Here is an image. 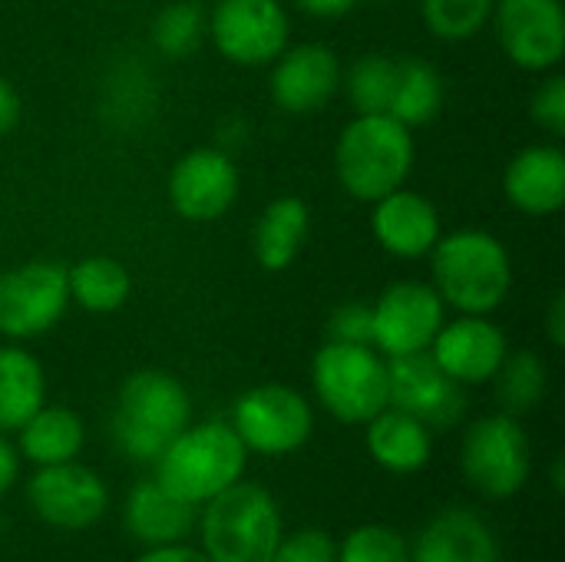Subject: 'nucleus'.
<instances>
[{"label":"nucleus","instance_id":"obj_1","mask_svg":"<svg viewBox=\"0 0 565 562\" xmlns=\"http://www.w3.org/2000/svg\"><path fill=\"white\" fill-rule=\"evenodd\" d=\"M427 258L434 291L457 315H493L513 291V258L493 232H447Z\"/></svg>","mask_w":565,"mask_h":562},{"label":"nucleus","instance_id":"obj_2","mask_svg":"<svg viewBox=\"0 0 565 562\" xmlns=\"http://www.w3.org/2000/svg\"><path fill=\"white\" fill-rule=\"evenodd\" d=\"M189 424L192 397L169 371L142 368L122 381L113 411V441L129 460L156 464Z\"/></svg>","mask_w":565,"mask_h":562},{"label":"nucleus","instance_id":"obj_3","mask_svg":"<svg viewBox=\"0 0 565 562\" xmlns=\"http://www.w3.org/2000/svg\"><path fill=\"white\" fill-rule=\"evenodd\" d=\"M414 136L391 113L354 116L334 146V176L358 202H377L407 185L414 172Z\"/></svg>","mask_w":565,"mask_h":562},{"label":"nucleus","instance_id":"obj_4","mask_svg":"<svg viewBox=\"0 0 565 562\" xmlns=\"http://www.w3.org/2000/svg\"><path fill=\"white\" fill-rule=\"evenodd\" d=\"M248 450L232 424H189L156 460V480L179 500L202 507L245 474Z\"/></svg>","mask_w":565,"mask_h":562},{"label":"nucleus","instance_id":"obj_5","mask_svg":"<svg viewBox=\"0 0 565 562\" xmlns=\"http://www.w3.org/2000/svg\"><path fill=\"white\" fill-rule=\"evenodd\" d=\"M199 520L202 553L212 562H271L281 543L275 497L252 480H235L209 503Z\"/></svg>","mask_w":565,"mask_h":562},{"label":"nucleus","instance_id":"obj_6","mask_svg":"<svg viewBox=\"0 0 565 562\" xmlns=\"http://www.w3.org/2000/svg\"><path fill=\"white\" fill-rule=\"evenodd\" d=\"M321 407L341 424H367L387 407V358L371 344L328 341L311 361Z\"/></svg>","mask_w":565,"mask_h":562},{"label":"nucleus","instance_id":"obj_7","mask_svg":"<svg viewBox=\"0 0 565 562\" xmlns=\"http://www.w3.org/2000/svg\"><path fill=\"white\" fill-rule=\"evenodd\" d=\"M460 470L487 500L516 497L533 470V450L523 424L510 414H487L473 421L460 444Z\"/></svg>","mask_w":565,"mask_h":562},{"label":"nucleus","instance_id":"obj_8","mask_svg":"<svg viewBox=\"0 0 565 562\" xmlns=\"http://www.w3.org/2000/svg\"><path fill=\"white\" fill-rule=\"evenodd\" d=\"M232 427L245 450L262 457H285L308 444L315 414L301 391L288 384H258L235 401Z\"/></svg>","mask_w":565,"mask_h":562},{"label":"nucleus","instance_id":"obj_9","mask_svg":"<svg viewBox=\"0 0 565 562\" xmlns=\"http://www.w3.org/2000/svg\"><path fill=\"white\" fill-rule=\"evenodd\" d=\"M70 308L66 268L56 262H23L0 275V335L33 341L53 331Z\"/></svg>","mask_w":565,"mask_h":562},{"label":"nucleus","instance_id":"obj_10","mask_svg":"<svg viewBox=\"0 0 565 562\" xmlns=\"http://www.w3.org/2000/svg\"><path fill=\"white\" fill-rule=\"evenodd\" d=\"M205 36L235 66H268L288 46L291 20L278 0H218Z\"/></svg>","mask_w":565,"mask_h":562},{"label":"nucleus","instance_id":"obj_11","mask_svg":"<svg viewBox=\"0 0 565 562\" xmlns=\"http://www.w3.org/2000/svg\"><path fill=\"white\" fill-rule=\"evenodd\" d=\"M371 348L384 358H407L430 351L447 321V305L427 282H394L374 305Z\"/></svg>","mask_w":565,"mask_h":562},{"label":"nucleus","instance_id":"obj_12","mask_svg":"<svg viewBox=\"0 0 565 562\" xmlns=\"http://www.w3.org/2000/svg\"><path fill=\"white\" fill-rule=\"evenodd\" d=\"M26 503L40 523L66 533L96 527L109 510V490L89 467L66 460L40 467L26 484Z\"/></svg>","mask_w":565,"mask_h":562},{"label":"nucleus","instance_id":"obj_13","mask_svg":"<svg viewBox=\"0 0 565 562\" xmlns=\"http://www.w3.org/2000/svg\"><path fill=\"white\" fill-rule=\"evenodd\" d=\"M497 40L507 60L526 73H550L565 56L563 0H497Z\"/></svg>","mask_w":565,"mask_h":562},{"label":"nucleus","instance_id":"obj_14","mask_svg":"<svg viewBox=\"0 0 565 562\" xmlns=\"http://www.w3.org/2000/svg\"><path fill=\"white\" fill-rule=\"evenodd\" d=\"M387 407H397L430 431H450L467 414L463 384L447 378L430 351L387 358Z\"/></svg>","mask_w":565,"mask_h":562},{"label":"nucleus","instance_id":"obj_15","mask_svg":"<svg viewBox=\"0 0 565 562\" xmlns=\"http://www.w3.org/2000/svg\"><path fill=\"white\" fill-rule=\"evenodd\" d=\"M242 189L238 166L225 149L199 146L175 159L169 172V205L185 222H218L228 215Z\"/></svg>","mask_w":565,"mask_h":562},{"label":"nucleus","instance_id":"obj_16","mask_svg":"<svg viewBox=\"0 0 565 562\" xmlns=\"http://www.w3.org/2000/svg\"><path fill=\"white\" fill-rule=\"evenodd\" d=\"M341 60L324 43L285 46L268 76V93L278 109L291 116H311L324 109L341 89Z\"/></svg>","mask_w":565,"mask_h":562},{"label":"nucleus","instance_id":"obj_17","mask_svg":"<svg viewBox=\"0 0 565 562\" xmlns=\"http://www.w3.org/2000/svg\"><path fill=\"white\" fill-rule=\"evenodd\" d=\"M507 354V335L490 315H457L454 321H444L430 344V358L440 371L463 388L493 381Z\"/></svg>","mask_w":565,"mask_h":562},{"label":"nucleus","instance_id":"obj_18","mask_svg":"<svg viewBox=\"0 0 565 562\" xmlns=\"http://www.w3.org/2000/svg\"><path fill=\"white\" fill-rule=\"evenodd\" d=\"M371 235L387 255L417 262L427 258L437 238L444 235L440 212L427 195L401 185L384 199L371 202Z\"/></svg>","mask_w":565,"mask_h":562},{"label":"nucleus","instance_id":"obj_19","mask_svg":"<svg viewBox=\"0 0 565 562\" xmlns=\"http://www.w3.org/2000/svg\"><path fill=\"white\" fill-rule=\"evenodd\" d=\"M503 195L516 212L530 219L556 215L565 205L563 149L546 146V142L520 149L503 172Z\"/></svg>","mask_w":565,"mask_h":562},{"label":"nucleus","instance_id":"obj_20","mask_svg":"<svg viewBox=\"0 0 565 562\" xmlns=\"http://www.w3.org/2000/svg\"><path fill=\"white\" fill-rule=\"evenodd\" d=\"M411 562H500L493 530L473 510H444L411 543Z\"/></svg>","mask_w":565,"mask_h":562},{"label":"nucleus","instance_id":"obj_21","mask_svg":"<svg viewBox=\"0 0 565 562\" xmlns=\"http://www.w3.org/2000/svg\"><path fill=\"white\" fill-rule=\"evenodd\" d=\"M122 523L129 537L142 547H172L195 530V507L169 494L156 477L139 480L122 507Z\"/></svg>","mask_w":565,"mask_h":562},{"label":"nucleus","instance_id":"obj_22","mask_svg":"<svg viewBox=\"0 0 565 562\" xmlns=\"http://www.w3.org/2000/svg\"><path fill=\"white\" fill-rule=\"evenodd\" d=\"M364 427H367L364 434L367 454L387 474H420L434 457L430 427L397 407H384Z\"/></svg>","mask_w":565,"mask_h":562},{"label":"nucleus","instance_id":"obj_23","mask_svg":"<svg viewBox=\"0 0 565 562\" xmlns=\"http://www.w3.org/2000/svg\"><path fill=\"white\" fill-rule=\"evenodd\" d=\"M311 232V212L308 202L298 195H281L265 205L255 225V258L265 272H285L305 248Z\"/></svg>","mask_w":565,"mask_h":562},{"label":"nucleus","instance_id":"obj_24","mask_svg":"<svg viewBox=\"0 0 565 562\" xmlns=\"http://www.w3.org/2000/svg\"><path fill=\"white\" fill-rule=\"evenodd\" d=\"M46 404V374L17 341L0 348V434H17Z\"/></svg>","mask_w":565,"mask_h":562},{"label":"nucleus","instance_id":"obj_25","mask_svg":"<svg viewBox=\"0 0 565 562\" xmlns=\"http://www.w3.org/2000/svg\"><path fill=\"white\" fill-rule=\"evenodd\" d=\"M86 431L83 421L70 407H40L20 431H17V447L20 454L36 464V467H53L76 460L83 450Z\"/></svg>","mask_w":565,"mask_h":562},{"label":"nucleus","instance_id":"obj_26","mask_svg":"<svg viewBox=\"0 0 565 562\" xmlns=\"http://www.w3.org/2000/svg\"><path fill=\"white\" fill-rule=\"evenodd\" d=\"M66 288H70V305L89 315H113L129 301L132 278L122 262L109 255H89L66 268Z\"/></svg>","mask_w":565,"mask_h":562},{"label":"nucleus","instance_id":"obj_27","mask_svg":"<svg viewBox=\"0 0 565 562\" xmlns=\"http://www.w3.org/2000/svg\"><path fill=\"white\" fill-rule=\"evenodd\" d=\"M440 106H444V76L437 73V66L420 56L397 60V83L387 113L407 129H417L427 126L440 113Z\"/></svg>","mask_w":565,"mask_h":562},{"label":"nucleus","instance_id":"obj_28","mask_svg":"<svg viewBox=\"0 0 565 562\" xmlns=\"http://www.w3.org/2000/svg\"><path fill=\"white\" fill-rule=\"evenodd\" d=\"M493 381H497V401H500L503 414L520 417L543 404V397L550 391V368L533 351H513L503 358Z\"/></svg>","mask_w":565,"mask_h":562},{"label":"nucleus","instance_id":"obj_29","mask_svg":"<svg viewBox=\"0 0 565 562\" xmlns=\"http://www.w3.org/2000/svg\"><path fill=\"white\" fill-rule=\"evenodd\" d=\"M397 83V60L384 53H364L348 70H341V89L354 106V116L387 113Z\"/></svg>","mask_w":565,"mask_h":562},{"label":"nucleus","instance_id":"obj_30","mask_svg":"<svg viewBox=\"0 0 565 562\" xmlns=\"http://www.w3.org/2000/svg\"><path fill=\"white\" fill-rule=\"evenodd\" d=\"M205 26H209V13L195 0H175V3H166L156 13L149 36H152V46L162 56L185 60L205 40Z\"/></svg>","mask_w":565,"mask_h":562},{"label":"nucleus","instance_id":"obj_31","mask_svg":"<svg viewBox=\"0 0 565 562\" xmlns=\"http://www.w3.org/2000/svg\"><path fill=\"white\" fill-rule=\"evenodd\" d=\"M493 7L497 0H420V20L430 36L463 43L493 20Z\"/></svg>","mask_w":565,"mask_h":562},{"label":"nucleus","instance_id":"obj_32","mask_svg":"<svg viewBox=\"0 0 565 562\" xmlns=\"http://www.w3.org/2000/svg\"><path fill=\"white\" fill-rule=\"evenodd\" d=\"M338 562H411L407 540L381 523L358 527L338 547Z\"/></svg>","mask_w":565,"mask_h":562},{"label":"nucleus","instance_id":"obj_33","mask_svg":"<svg viewBox=\"0 0 565 562\" xmlns=\"http://www.w3.org/2000/svg\"><path fill=\"white\" fill-rule=\"evenodd\" d=\"M530 116L540 129H546L550 136H565V76L563 73H550L533 99H530Z\"/></svg>","mask_w":565,"mask_h":562},{"label":"nucleus","instance_id":"obj_34","mask_svg":"<svg viewBox=\"0 0 565 562\" xmlns=\"http://www.w3.org/2000/svg\"><path fill=\"white\" fill-rule=\"evenodd\" d=\"M271 562H338V543L324 530H298L281 537Z\"/></svg>","mask_w":565,"mask_h":562},{"label":"nucleus","instance_id":"obj_35","mask_svg":"<svg viewBox=\"0 0 565 562\" xmlns=\"http://www.w3.org/2000/svg\"><path fill=\"white\" fill-rule=\"evenodd\" d=\"M371 335H374V315H371V305L364 301H348L334 308V315L328 318V341L371 344Z\"/></svg>","mask_w":565,"mask_h":562},{"label":"nucleus","instance_id":"obj_36","mask_svg":"<svg viewBox=\"0 0 565 562\" xmlns=\"http://www.w3.org/2000/svg\"><path fill=\"white\" fill-rule=\"evenodd\" d=\"M132 562H212L202 550H192V547H179V543H172V547H152V550H146L142 556H136Z\"/></svg>","mask_w":565,"mask_h":562},{"label":"nucleus","instance_id":"obj_37","mask_svg":"<svg viewBox=\"0 0 565 562\" xmlns=\"http://www.w3.org/2000/svg\"><path fill=\"white\" fill-rule=\"evenodd\" d=\"M295 3L301 13H308L315 20H338L344 13H351L358 0H295Z\"/></svg>","mask_w":565,"mask_h":562},{"label":"nucleus","instance_id":"obj_38","mask_svg":"<svg viewBox=\"0 0 565 562\" xmlns=\"http://www.w3.org/2000/svg\"><path fill=\"white\" fill-rule=\"evenodd\" d=\"M20 96L7 76H0V136H7L20 123Z\"/></svg>","mask_w":565,"mask_h":562},{"label":"nucleus","instance_id":"obj_39","mask_svg":"<svg viewBox=\"0 0 565 562\" xmlns=\"http://www.w3.org/2000/svg\"><path fill=\"white\" fill-rule=\"evenodd\" d=\"M546 338L553 348H563L565 344V295H553L550 308H546Z\"/></svg>","mask_w":565,"mask_h":562},{"label":"nucleus","instance_id":"obj_40","mask_svg":"<svg viewBox=\"0 0 565 562\" xmlns=\"http://www.w3.org/2000/svg\"><path fill=\"white\" fill-rule=\"evenodd\" d=\"M17 470H20V454H17L13 444L0 434V497L13 487Z\"/></svg>","mask_w":565,"mask_h":562},{"label":"nucleus","instance_id":"obj_41","mask_svg":"<svg viewBox=\"0 0 565 562\" xmlns=\"http://www.w3.org/2000/svg\"><path fill=\"white\" fill-rule=\"evenodd\" d=\"M563 470H565V460L563 457H556V460H553V467H550V474H553V490H556V494H563L565 490Z\"/></svg>","mask_w":565,"mask_h":562},{"label":"nucleus","instance_id":"obj_42","mask_svg":"<svg viewBox=\"0 0 565 562\" xmlns=\"http://www.w3.org/2000/svg\"><path fill=\"white\" fill-rule=\"evenodd\" d=\"M0 530H3V517H0Z\"/></svg>","mask_w":565,"mask_h":562}]
</instances>
